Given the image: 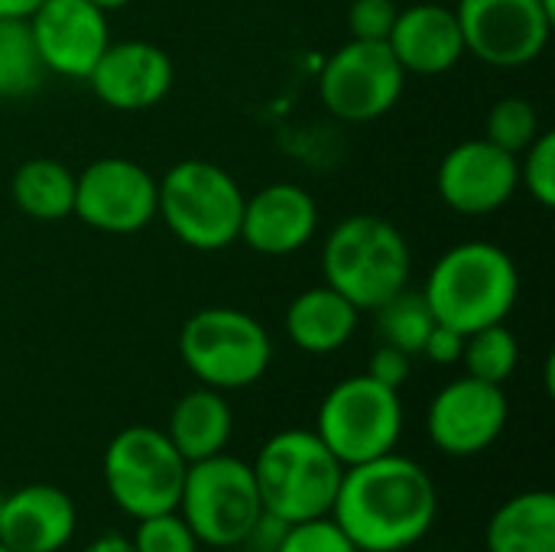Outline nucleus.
Segmentation results:
<instances>
[{
    "label": "nucleus",
    "mask_w": 555,
    "mask_h": 552,
    "mask_svg": "<svg viewBox=\"0 0 555 552\" xmlns=\"http://www.w3.org/2000/svg\"><path fill=\"white\" fill-rule=\"evenodd\" d=\"M328 517L361 552H403L433 530L439 491L420 462L387 452L345 468Z\"/></svg>",
    "instance_id": "obj_1"
},
{
    "label": "nucleus",
    "mask_w": 555,
    "mask_h": 552,
    "mask_svg": "<svg viewBox=\"0 0 555 552\" xmlns=\"http://www.w3.org/2000/svg\"><path fill=\"white\" fill-rule=\"evenodd\" d=\"M423 296L436 322L472 335L485 325L507 322L520 296V270L504 247L465 241L433 264Z\"/></svg>",
    "instance_id": "obj_2"
},
{
    "label": "nucleus",
    "mask_w": 555,
    "mask_h": 552,
    "mask_svg": "<svg viewBox=\"0 0 555 552\" xmlns=\"http://www.w3.org/2000/svg\"><path fill=\"white\" fill-rule=\"evenodd\" d=\"M413 254L397 224L377 215H348L322 244V277L358 312H374L406 290Z\"/></svg>",
    "instance_id": "obj_3"
},
{
    "label": "nucleus",
    "mask_w": 555,
    "mask_h": 552,
    "mask_svg": "<svg viewBox=\"0 0 555 552\" xmlns=\"http://www.w3.org/2000/svg\"><path fill=\"white\" fill-rule=\"evenodd\" d=\"M250 472L263 511L286 524H299L332 511L345 465L315 429H283L260 446Z\"/></svg>",
    "instance_id": "obj_4"
},
{
    "label": "nucleus",
    "mask_w": 555,
    "mask_h": 552,
    "mask_svg": "<svg viewBox=\"0 0 555 552\" xmlns=\"http://www.w3.org/2000/svg\"><path fill=\"white\" fill-rule=\"evenodd\" d=\"M156 202V218L166 221L172 238L192 251L215 254L241 238L244 189L211 159H179L166 169Z\"/></svg>",
    "instance_id": "obj_5"
},
{
    "label": "nucleus",
    "mask_w": 555,
    "mask_h": 552,
    "mask_svg": "<svg viewBox=\"0 0 555 552\" xmlns=\"http://www.w3.org/2000/svg\"><path fill=\"white\" fill-rule=\"evenodd\" d=\"M179 358L202 381V387L221 394L244 390L267 374L273 361V342L250 312L208 306L182 322Z\"/></svg>",
    "instance_id": "obj_6"
},
{
    "label": "nucleus",
    "mask_w": 555,
    "mask_h": 552,
    "mask_svg": "<svg viewBox=\"0 0 555 552\" xmlns=\"http://www.w3.org/2000/svg\"><path fill=\"white\" fill-rule=\"evenodd\" d=\"M195 540L211 550L244 547L263 514L254 472L244 459L218 452L185 468L179 508Z\"/></svg>",
    "instance_id": "obj_7"
},
{
    "label": "nucleus",
    "mask_w": 555,
    "mask_h": 552,
    "mask_svg": "<svg viewBox=\"0 0 555 552\" xmlns=\"http://www.w3.org/2000/svg\"><path fill=\"white\" fill-rule=\"evenodd\" d=\"M315 433L345 468L397 452L403 436L400 390L377 384L371 374L345 377L325 394Z\"/></svg>",
    "instance_id": "obj_8"
},
{
    "label": "nucleus",
    "mask_w": 555,
    "mask_h": 552,
    "mask_svg": "<svg viewBox=\"0 0 555 552\" xmlns=\"http://www.w3.org/2000/svg\"><path fill=\"white\" fill-rule=\"evenodd\" d=\"M189 462L156 426H127L104 449V488L133 521L179 508Z\"/></svg>",
    "instance_id": "obj_9"
},
{
    "label": "nucleus",
    "mask_w": 555,
    "mask_h": 552,
    "mask_svg": "<svg viewBox=\"0 0 555 552\" xmlns=\"http://www.w3.org/2000/svg\"><path fill=\"white\" fill-rule=\"evenodd\" d=\"M406 88V72L387 42L348 39L338 46L319 75L325 111L348 124H367L390 114Z\"/></svg>",
    "instance_id": "obj_10"
},
{
    "label": "nucleus",
    "mask_w": 555,
    "mask_h": 552,
    "mask_svg": "<svg viewBox=\"0 0 555 552\" xmlns=\"http://www.w3.org/2000/svg\"><path fill=\"white\" fill-rule=\"evenodd\" d=\"M455 16L465 52L494 68H524L550 46L555 0H459Z\"/></svg>",
    "instance_id": "obj_11"
},
{
    "label": "nucleus",
    "mask_w": 555,
    "mask_h": 552,
    "mask_svg": "<svg viewBox=\"0 0 555 552\" xmlns=\"http://www.w3.org/2000/svg\"><path fill=\"white\" fill-rule=\"evenodd\" d=\"M159 185L127 156H101L75 176V218L104 234H137L156 218Z\"/></svg>",
    "instance_id": "obj_12"
},
{
    "label": "nucleus",
    "mask_w": 555,
    "mask_h": 552,
    "mask_svg": "<svg viewBox=\"0 0 555 552\" xmlns=\"http://www.w3.org/2000/svg\"><path fill=\"white\" fill-rule=\"evenodd\" d=\"M507 416L511 403L504 387L465 374L449 381L433 397L426 413V433L442 455L468 459L501 439Z\"/></svg>",
    "instance_id": "obj_13"
},
{
    "label": "nucleus",
    "mask_w": 555,
    "mask_h": 552,
    "mask_svg": "<svg viewBox=\"0 0 555 552\" xmlns=\"http://www.w3.org/2000/svg\"><path fill=\"white\" fill-rule=\"evenodd\" d=\"M517 156L485 137L455 143L436 169V192L442 205L465 218L501 211L517 195Z\"/></svg>",
    "instance_id": "obj_14"
},
{
    "label": "nucleus",
    "mask_w": 555,
    "mask_h": 552,
    "mask_svg": "<svg viewBox=\"0 0 555 552\" xmlns=\"http://www.w3.org/2000/svg\"><path fill=\"white\" fill-rule=\"evenodd\" d=\"M26 23L46 72L62 78L85 81L111 46L107 13L91 0H46Z\"/></svg>",
    "instance_id": "obj_15"
},
{
    "label": "nucleus",
    "mask_w": 555,
    "mask_h": 552,
    "mask_svg": "<svg viewBox=\"0 0 555 552\" xmlns=\"http://www.w3.org/2000/svg\"><path fill=\"white\" fill-rule=\"evenodd\" d=\"M94 91V98L114 111H150L156 107L176 81L172 59L166 49L146 39H124L101 52L91 75L85 78Z\"/></svg>",
    "instance_id": "obj_16"
},
{
    "label": "nucleus",
    "mask_w": 555,
    "mask_h": 552,
    "mask_svg": "<svg viewBox=\"0 0 555 552\" xmlns=\"http://www.w3.org/2000/svg\"><path fill=\"white\" fill-rule=\"evenodd\" d=\"M319 231L315 198L293 182H273L244 198L241 238L263 257H289L302 251Z\"/></svg>",
    "instance_id": "obj_17"
},
{
    "label": "nucleus",
    "mask_w": 555,
    "mask_h": 552,
    "mask_svg": "<svg viewBox=\"0 0 555 552\" xmlns=\"http://www.w3.org/2000/svg\"><path fill=\"white\" fill-rule=\"evenodd\" d=\"M78 527L75 501L55 485H23L0 498V547L10 552H59Z\"/></svg>",
    "instance_id": "obj_18"
},
{
    "label": "nucleus",
    "mask_w": 555,
    "mask_h": 552,
    "mask_svg": "<svg viewBox=\"0 0 555 552\" xmlns=\"http://www.w3.org/2000/svg\"><path fill=\"white\" fill-rule=\"evenodd\" d=\"M387 49L406 75H446L465 59V36L452 7L410 3L397 13Z\"/></svg>",
    "instance_id": "obj_19"
},
{
    "label": "nucleus",
    "mask_w": 555,
    "mask_h": 552,
    "mask_svg": "<svg viewBox=\"0 0 555 552\" xmlns=\"http://www.w3.org/2000/svg\"><path fill=\"white\" fill-rule=\"evenodd\" d=\"M361 312L328 283L302 290L283 316L286 338L306 355H335L358 332Z\"/></svg>",
    "instance_id": "obj_20"
},
{
    "label": "nucleus",
    "mask_w": 555,
    "mask_h": 552,
    "mask_svg": "<svg viewBox=\"0 0 555 552\" xmlns=\"http://www.w3.org/2000/svg\"><path fill=\"white\" fill-rule=\"evenodd\" d=\"M163 433L169 436L176 452L192 465L228 449L234 433V413L221 390L198 387L176 400Z\"/></svg>",
    "instance_id": "obj_21"
},
{
    "label": "nucleus",
    "mask_w": 555,
    "mask_h": 552,
    "mask_svg": "<svg viewBox=\"0 0 555 552\" xmlns=\"http://www.w3.org/2000/svg\"><path fill=\"white\" fill-rule=\"evenodd\" d=\"M488 552H555V495L546 488L504 501L485 534Z\"/></svg>",
    "instance_id": "obj_22"
},
{
    "label": "nucleus",
    "mask_w": 555,
    "mask_h": 552,
    "mask_svg": "<svg viewBox=\"0 0 555 552\" xmlns=\"http://www.w3.org/2000/svg\"><path fill=\"white\" fill-rule=\"evenodd\" d=\"M10 195L33 221H62L75 211V172L49 156L26 159L10 179Z\"/></svg>",
    "instance_id": "obj_23"
},
{
    "label": "nucleus",
    "mask_w": 555,
    "mask_h": 552,
    "mask_svg": "<svg viewBox=\"0 0 555 552\" xmlns=\"http://www.w3.org/2000/svg\"><path fill=\"white\" fill-rule=\"evenodd\" d=\"M42 78L46 65L36 52L29 23L0 16V101L29 98L39 91Z\"/></svg>",
    "instance_id": "obj_24"
},
{
    "label": "nucleus",
    "mask_w": 555,
    "mask_h": 552,
    "mask_svg": "<svg viewBox=\"0 0 555 552\" xmlns=\"http://www.w3.org/2000/svg\"><path fill=\"white\" fill-rule=\"evenodd\" d=\"M462 364H465L468 377H478V381L504 387L514 377L517 364H520V342L507 329V322L485 325V329L465 335Z\"/></svg>",
    "instance_id": "obj_25"
},
{
    "label": "nucleus",
    "mask_w": 555,
    "mask_h": 552,
    "mask_svg": "<svg viewBox=\"0 0 555 552\" xmlns=\"http://www.w3.org/2000/svg\"><path fill=\"white\" fill-rule=\"evenodd\" d=\"M374 316H377L380 342L406 351L410 358L423 351V345H426V338H429V332L436 325V316H433L426 296L410 293V290H400L397 296H390L384 306L374 309Z\"/></svg>",
    "instance_id": "obj_26"
},
{
    "label": "nucleus",
    "mask_w": 555,
    "mask_h": 552,
    "mask_svg": "<svg viewBox=\"0 0 555 552\" xmlns=\"http://www.w3.org/2000/svg\"><path fill=\"white\" fill-rule=\"evenodd\" d=\"M540 137V117L537 107L527 98H501L485 120V140L494 146L520 156L533 140Z\"/></svg>",
    "instance_id": "obj_27"
},
{
    "label": "nucleus",
    "mask_w": 555,
    "mask_h": 552,
    "mask_svg": "<svg viewBox=\"0 0 555 552\" xmlns=\"http://www.w3.org/2000/svg\"><path fill=\"white\" fill-rule=\"evenodd\" d=\"M520 185L533 195L537 205H555V133L540 130V137L517 156Z\"/></svg>",
    "instance_id": "obj_28"
},
{
    "label": "nucleus",
    "mask_w": 555,
    "mask_h": 552,
    "mask_svg": "<svg viewBox=\"0 0 555 552\" xmlns=\"http://www.w3.org/2000/svg\"><path fill=\"white\" fill-rule=\"evenodd\" d=\"M130 543L137 552H198L202 547L179 511H166V514L137 521Z\"/></svg>",
    "instance_id": "obj_29"
},
{
    "label": "nucleus",
    "mask_w": 555,
    "mask_h": 552,
    "mask_svg": "<svg viewBox=\"0 0 555 552\" xmlns=\"http://www.w3.org/2000/svg\"><path fill=\"white\" fill-rule=\"evenodd\" d=\"M276 552H361L345 530L325 514V517H312V521H299L289 524Z\"/></svg>",
    "instance_id": "obj_30"
},
{
    "label": "nucleus",
    "mask_w": 555,
    "mask_h": 552,
    "mask_svg": "<svg viewBox=\"0 0 555 552\" xmlns=\"http://www.w3.org/2000/svg\"><path fill=\"white\" fill-rule=\"evenodd\" d=\"M400 7L397 0H354L348 7V33L351 39L387 42Z\"/></svg>",
    "instance_id": "obj_31"
},
{
    "label": "nucleus",
    "mask_w": 555,
    "mask_h": 552,
    "mask_svg": "<svg viewBox=\"0 0 555 552\" xmlns=\"http://www.w3.org/2000/svg\"><path fill=\"white\" fill-rule=\"evenodd\" d=\"M410 355L406 351H400V348H393V345H377L374 348V355H371V361H367V371L364 374H371L377 384H384V387H393V390H400L406 381H410Z\"/></svg>",
    "instance_id": "obj_32"
},
{
    "label": "nucleus",
    "mask_w": 555,
    "mask_h": 552,
    "mask_svg": "<svg viewBox=\"0 0 555 552\" xmlns=\"http://www.w3.org/2000/svg\"><path fill=\"white\" fill-rule=\"evenodd\" d=\"M462 348H465V335L449 329V325H442V322H436L420 355H426L439 368H449V364L462 361Z\"/></svg>",
    "instance_id": "obj_33"
},
{
    "label": "nucleus",
    "mask_w": 555,
    "mask_h": 552,
    "mask_svg": "<svg viewBox=\"0 0 555 552\" xmlns=\"http://www.w3.org/2000/svg\"><path fill=\"white\" fill-rule=\"evenodd\" d=\"M46 0H0V16L3 20H29Z\"/></svg>",
    "instance_id": "obj_34"
},
{
    "label": "nucleus",
    "mask_w": 555,
    "mask_h": 552,
    "mask_svg": "<svg viewBox=\"0 0 555 552\" xmlns=\"http://www.w3.org/2000/svg\"><path fill=\"white\" fill-rule=\"evenodd\" d=\"M85 552H137L130 537H120V534H101L98 540H91Z\"/></svg>",
    "instance_id": "obj_35"
},
{
    "label": "nucleus",
    "mask_w": 555,
    "mask_h": 552,
    "mask_svg": "<svg viewBox=\"0 0 555 552\" xmlns=\"http://www.w3.org/2000/svg\"><path fill=\"white\" fill-rule=\"evenodd\" d=\"M91 3H94V7H101L104 13H114V10H124L130 0H91Z\"/></svg>",
    "instance_id": "obj_36"
},
{
    "label": "nucleus",
    "mask_w": 555,
    "mask_h": 552,
    "mask_svg": "<svg viewBox=\"0 0 555 552\" xmlns=\"http://www.w3.org/2000/svg\"><path fill=\"white\" fill-rule=\"evenodd\" d=\"M433 552H455V550H433Z\"/></svg>",
    "instance_id": "obj_37"
},
{
    "label": "nucleus",
    "mask_w": 555,
    "mask_h": 552,
    "mask_svg": "<svg viewBox=\"0 0 555 552\" xmlns=\"http://www.w3.org/2000/svg\"><path fill=\"white\" fill-rule=\"evenodd\" d=\"M0 552H10V550H7V547H0Z\"/></svg>",
    "instance_id": "obj_38"
}]
</instances>
